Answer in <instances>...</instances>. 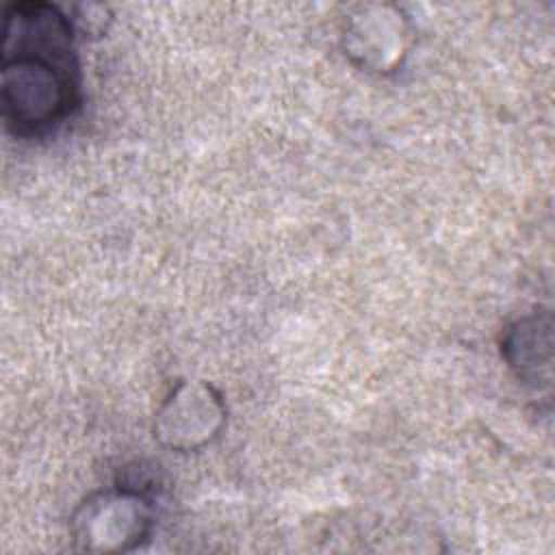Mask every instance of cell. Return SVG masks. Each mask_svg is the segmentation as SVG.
<instances>
[{
  "label": "cell",
  "mask_w": 555,
  "mask_h": 555,
  "mask_svg": "<svg viewBox=\"0 0 555 555\" xmlns=\"http://www.w3.org/2000/svg\"><path fill=\"white\" fill-rule=\"evenodd\" d=\"M74 22L50 2H15L2 17V117L17 137L63 124L80 102Z\"/></svg>",
  "instance_id": "6da1fadb"
},
{
  "label": "cell",
  "mask_w": 555,
  "mask_h": 555,
  "mask_svg": "<svg viewBox=\"0 0 555 555\" xmlns=\"http://www.w3.org/2000/svg\"><path fill=\"white\" fill-rule=\"evenodd\" d=\"M154 527L147 490L121 481L91 494L72 516V535L82 551L126 553L141 546Z\"/></svg>",
  "instance_id": "7a4b0ae2"
},
{
  "label": "cell",
  "mask_w": 555,
  "mask_h": 555,
  "mask_svg": "<svg viewBox=\"0 0 555 555\" xmlns=\"http://www.w3.org/2000/svg\"><path fill=\"white\" fill-rule=\"evenodd\" d=\"M225 403L204 382H182L160 405L154 436L173 451H195L210 444L223 429Z\"/></svg>",
  "instance_id": "3957f363"
},
{
  "label": "cell",
  "mask_w": 555,
  "mask_h": 555,
  "mask_svg": "<svg viewBox=\"0 0 555 555\" xmlns=\"http://www.w3.org/2000/svg\"><path fill=\"white\" fill-rule=\"evenodd\" d=\"M345 50L369 72H390L408 54V22L388 7H366L345 22Z\"/></svg>",
  "instance_id": "277c9868"
},
{
  "label": "cell",
  "mask_w": 555,
  "mask_h": 555,
  "mask_svg": "<svg viewBox=\"0 0 555 555\" xmlns=\"http://www.w3.org/2000/svg\"><path fill=\"white\" fill-rule=\"evenodd\" d=\"M551 314H531L505 327L501 353L522 384H551Z\"/></svg>",
  "instance_id": "5b68a950"
}]
</instances>
